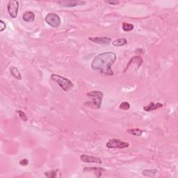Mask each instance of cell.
<instances>
[{"label": "cell", "instance_id": "obj_10", "mask_svg": "<svg viewBox=\"0 0 178 178\" xmlns=\"http://www.w3.org/2000/svg\"><path fill=\"white\" fill-rule=\"evenodd\" d=\"M58 4L62 7H75L80 4H84L83 2H77V1H61L58 2Z\"/></svg>", "mask_w": 178, "mask_h": 178}, {"label": "cell", "instance_id": "obj_20", "mask_svg": "<svg viewBox=\"0 0 178 178\" xmlns=\"http://www.w3.org/2000/svg\"><path fill=\"white\" fill-rule=\"evenodd\" d=\"M120 109L122 110H128L130 109V103H128V102H124L121 104V105H120Z\"/></svg>", "mask_w": 178, "mask_h": 178}, {"label": "cell", "instance_id": "obj_17", "mask_svg": "<svg viewBox=\"0 0 178 178\" xmlns=\"http://www.w3.org/2000/svg\"><path fill=\"white\" fill-rule=\"evenodd\" d=\"M134 28V26L132 24L130 23H126V22H124L123 24H122V29H123L124 32H131L132 31Z\"/></svg>", "mask_w": 178, "mask_h": 178}, {"label": "cell", "instance_id": "obj_12", "mask_svg": "<svg viewBox=\"0 0 178 178\" xmlns=\"http://www.w3.org/2000/svg\"><path fill=\"white\" fill-rule=\"evenodd\" d=\"M22 19L26 22H32L34 21L35 15L32 11H26L22 15Z\"/></svg>", "mask_w": 178, "mask_h": 178}, {"label": "cell", "instance_id": "obj_6", "mask_svg": "<svg viewBox=\"0 0 178 178\" xmlns=\"http://www.w3.org/2000/svg\"><path fill=\"white\" fill-rule=\"evenodd\" d=\"M19 10V2L11 0L8 2L7 6V11L8 14L12 18H15L17 17Z\"/></svg>", "mask_w": 178, "mask_h": 178}, {"label": "cell", "instance_id": "obj_7", "mask_svg": "<svg viewBox=\"0 0 178 178\" xmlns=\"http://www.w3.org/2000/svg\"><path fill=\"white\" fill-rule=\"evenodd\" d=\"M80 159L81 161L85 163H95V164H102V160L100 158L93 157V156H89L87 155H81L80 156Z\"/></svg>", "mask_w": 178, "mask_h": 178}, {"label": "cell", "instance_id": "obj_23", "mask_svg": "<svg viewBox=\"0 0 178 178\" xmlns=\"http://www.w3.org/2000/svg\"><path fill=\"white\" fill-rule=\"evenodd\" d=\"M106 2L107 4H111V5H117V4H118L120 3L118 1H107Z\"/></svg>", "mask_w": 178, "mask_h": 178}, {"label": "cell", "instance_id": "obj_4", "mask_svg": "<svg viewBox=\"0 0 178 178\" xmlns=\"http://www.w3.org/2000/svg\"><path fill=\"white\" fill-rule=\"evenodd\" d=\"M46 23L53 28L59 27L61 24V18L56 13H48L44 18Z\"/></svg>", "mask_w": 178, "mask_h": 178}, {"label": "cell", "instance_id": "obj_9", "mask_svg": "<svg viewBox=\"0 0 178 178\" xmlns=\"http://www.w3.org/2000/svg\"><path fill=\"white\" fill-rule=\"evenodd\" d=\"M95 172L97 177H100L102 175V173L103 172H105V169L102 168H98V167H86L84 168L83 172L87 173V172Z\"/></svg>", "mask_w": 178, "mask_h": 178}, {"label": "cell", "instance_id": "obj_5", "mask_svg": "<svg viewBox=\"0 0 178 178\" xmlns=\"http://www.w3.org/2000/svg\"><path fill=\"white\" fill-rule=\"evenodd\" d=\"M106 146L109 149H124L128 148L130 143L121 141L120 139H110L106 144Z\"/></svg>", "mask_w": 178, "mask_h": 178}, {"label": "cell", "instance_id": "obj_22", "mask_svg": "<svg viewBox=\"0 0 178 178\" xmlns=\"http://www.w3.org/2000/svg\"><path fill=\"white\" fill-rule=\"evenodd\" d=\"M20 164L21 166H27L29 164V160L26 159L20 160Z\"/></svg>", "mask_w": 178, "mask_h": 178}, {"label": "cell", "instance_id": "obj_15", "mask_svg": "<svg viewBox=\"0 0 178 178\" xmlns=\"http://www.w3.org/2000/svg\"><path fill=\"white\" fill-rule=\"evenodd\" d=\"M127 43V39L122 38H119L113 41L112 44L115 47H122V46L125 45Z\"/></svg>", "mask_w": 178, "mask_h": 178}, {"label": "cell", "instance_id": "obj_21", "mask_svg": "<svg viewBox=\"0 0 178 178\" xmlns=\"http://www.w3.org/2000/svg\"><path fill=\"white\" fill-rule=\"evenodd\" d=\"M6 25L4 22V21L0 20V32H3V31L6 29Z\"/></svg>", "mask_w": 178, "mask_h": 178}, {"label": "cell", "instance_id": "obj_11", "mask_svg": "<svg viewBox=\"0 0 178 178\" xmlns=\"http://www.w3.org/2000/svg\"><path fill=\"white\" fill-rule=\"evenodd\" d=\"M162 106H163V104L161 103L155 104L154 102H151V103L149 104L148 105L144 106L143 110L145 111H147V112H150V111H152L157 109L161 108Z\"/></svg>", "mask_w": 178, "mask_h": 178}, {"label": "cell", "instance_id": "obj_13", "mask_svg": "<svg viewBox=\"0 0 178 178\" xmlns=\"http://www.w3.org/2000/svg\"><path fill=\"white\" fill-rule=\"evenodd\" d=\"M10 72L11 74L14 77L15 79H18V80H21L22 79V75L20 72V71L18 69H17L16 67L15 66H12L10 68Z\"/></svg>", "mask_w": 178, "mask_h": 178}, {"label": "cell", "instance_id": "obj_18", "mask_svg": "<svg viewBox=\"0 0 178 178\" xmlns=\"http://www.w3.org/2000/svg\"><path fill=\"white\" fill-rule=\"evenodd\" d=\"M57 170H52V171H49V172H46L44 173V175L47 177H49V178H54L57 177Z\"/></svg>", "mask_w": 178, "mask_h": 178}, {"label": "cell", "instance_id": "obj_8", "mask_svg": "<svg viewBox=\"0 0 178 178\" xmlns=\"http://www.w3.org/2000/svg\"><path fill=\"white\" fill-rule=\"evenodd\" d=\"M89 41L93 42V43L104 44V45H108L111 43V38L107 37H95V38H88Z\"/></svg>", "mask_w": 178, "mask_h": 178}, {"label": "cell", "instance_id": "obj_3", "mask_svg": "<svg viewBox=\"0 0 178 178\" xmlns=\"http://www.w3.org/2000/svg\"><path fill=\"white\" fill-rule=\"evenodd\" d=\"M86 95L88 97L92 98L91 104H93V106H94L97 109L100 108V106H102V99H103L104 96L103 93L98 91H93L86 93Z\"/></svg>", "mask_w": 178, "mask_h": 178}, {"label": "cell", "instance_id": "obj_14", "mask_svg": "<svg viewBox=\"0 0 178 178\" xmlns=\"http://www.w3.org/2000/svg\"><path fill=\"white\" fill-rule=\"evenodd\" d=\"M158 173V170L156 169H151V170H144L142 171V174L146 177H153Z\"/></svg>", "mask_w": 178, "mask_h": 178}, {"label": "cell", "instance_id": "obj_19", "mask_svg": "<svg viewBox=\"0 0 178 178\" xmlns=\"http://www.w3.org/2000/svg\"><path fill=\"white\" fill-rule=\"evenodd\" d=\"M17 114H18L19 117L20 118V119L22 120V121H24V122L27 121V116H26L25 113H24V112H23L22 111L18 110V111H17Z\"/></svg>", "mask_w": 178, "mask_h": 178}, {"label": "cell", "instance_id": "obj_2", "mask_svg": "<svg viewBox=\"0 0 178 178\" xmlns=\"http://www.w3.org/2000/svg\"><path fill=\"white\" fill-rule=\"evenodd\" d=\"M51 78L52 80L59 84L60 87H61L64 91H67L70 90L71 88L74 86V84L70 79H67L66 77H63L62 76H60L59 75L52 74L51 75Z\"/></svg>", "mask_w": 178, "mask_h": 178}, {"label": "cell", "instance_id": "obj_1", "mask_svg": "<svg viewBox=\"0 0 178 178\" xmlns=\"http://www.w3.org/2000/svg\"><path fill=\"white\" fill-rule=\"evenodd\" d=\"M116 54L112 52H103L97 54L91 63V68L106 76H113V71L111 69L116 61Z\"/></svg>", "mask_w": 178, "mask_h": 178}, {"label": "cell", "instance_id": "obj_16", "mask_svg": "<svg viewBox=\"0 0 178 178\" xmlns=\"http://www.w3.org/2000/svg\"><path fill=\"white\" fill-rule=\"evenodd\" d=\"M127 132H129L132 135L139 137V136L142 135V134H143V130H141V129H139V128L130 129V130H127Z\"/></svg>", "mask_w": 178, "mask_h": 178}]
</instances>
